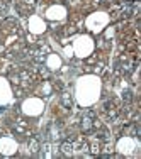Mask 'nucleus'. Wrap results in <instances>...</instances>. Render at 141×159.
<instances>
[{
    "label": "nucleus",
    "instance_id": "obj_1",
    "mask_svg": "<svg viewBox=\"0 0 141 159\" xmlns=\"http://www.w3.org/2000/svg\"><path fill=\"white\" fill-rule=\"evenodd\" d=\"M100 95V80L94 75H87V76L78 78L77 81V100L80 105L87 107L97 102Z\"/></svg>",
    "mask_w": 141,
    "mask_h": 159
},
{
    "label": "nucleus",
    "instance_id": "obj_2",
    "mask_svg": "<svg viewBox=\"0 0 141 159\" xmlns=\"http://www.w3.org/2000/svg\"><path fill=\"white\" fill-rule=\"evenodd\" d=\"M92 49H94V43H92V39L87 37V36H80L73 44V51L77 52V56H80V58L89 56L90 52H92Z\"/></svg>",
    "mask_w": 141,
    "mask_h": 159
},
{
    "label": "nucleus",
    "instance_id": "obj_3",
    "mask_svg": "<svg viewBox=\"0 0 141 159\" xmlns=\"http://www.w3.org/2000/svg\"><path fill=\"white\" fill-rule=\"evenodd\" d=\"M107 22H109V17L105 16V14H102V12L92 14V16L87 19V25H89V29L94 31V32H100Z\"/></svg>",
    "mask_w": 141,
    "mask_h": 159
},
{
    "label": "nucleus",
    "instance_id": "obj_4",
    "mask_svg": "<svg viewBox=\"0 0 141 159\" xmlns=\"http://www.w3.org/2000/svg\"><path fill=\"white\" fill-rule=\"evenodd\" d=\"M22 110H24V113H27V115H39L43 112V102L37 100V98H29V100L24 102Z\"/></svg>",
    "mask_w": 141,
    "mask_h": 159
},
{
    "label": "nucleus",
    "instance_id": "obj_5",
    "mask_svg": "<svg viewBox=\"0 0 141 159\" xmlns=\"http://www.w3.org/2000/svg\"><path fill=\"white\" fill-rule=\"evenodd\" d=\"M12 100V92L5 78H0V105H7Z\"/></svg>",
    "mask_w": 141,
    "mask_h": 159
},
{
    "label": "nucleus",
    "instance_id": "obj_6",
    "mask_svg": "<svg viewBox=\"0 0 141 159\" xmlns=\"http://www.w3.org/2000/svg\"><path fill=\"white\" fill-rule=\"evenodd\" d=\"M65 16H66V10L63 9V7L60 5H55V7H49L48 12H46V17L48 19H65Z\"/></svg>",
    "mask_w": 141,
    "mask_h": 159
},
{
    "label": "nucleus",
    "instance_id": "obj_7",
    "mask_svg": "<svg viewBox=\"0 0 141 159\" xmlns=\"http://www.w3.org/2000/svg\"><path fill=\"white\" fill-rule=\"evenodd\" d=\"M16 142L10 141V139H2L0 141V151H2L3 154H12L14 151H16Z\"/></svg>",
    "mask_w": 141,
    "mask_h": 159
},
{
    "label": "nucleus",
    "instance_id": "obj_8",
    "mask_svg": "<svg viewBox=\"0 0 141 159\" xmlns=\"http://www.w3.org/2000/svg\"><path fill=\"white\" fill-rule=\"evenodd\" d=\"M29 25H31V31L36 32V34H39V32L44 31L43 20H41V19H37V17H31V20H29Z\"/></svg>",
    "mask_w": 141,
    "mask_h": 159
},
{
    "label": "nucleus",
    "instance_id": "obj_9",
    "mask_svg": "<svg viewBox=\"0 0 141 159\" xmlns=\"http://www.w3.org/2000/svg\"><path fill=\"white\" fill-rule=\"evenodd\" d=\"M133 147H134V142H133V139H123L119 144H117V149L121 151V152H131Z\"/></svg>",
    "mask_w": 141,
    "mask_h": 159
},
{
    "label": "nucleus",
    "instance_id": "obj_10",
    "mask_svg": "<svg viewBox=\"0 0 141 159\" xmlns=\"http://www.w3.org/2000/svg\"><path fill=\"white\" fill-rule=\"evenodd\" d=\"M60 63H61V61H60L56 56H51V58H49V64H51V68H58Z\"/></svg>",
    "mask_w": 141,
    "mask_h": 159
}]
</instances>
